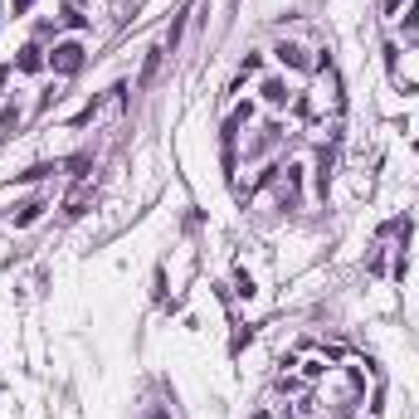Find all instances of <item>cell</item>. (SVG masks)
Masks as SVG:
<instances>
[{
    "mask_svg": "<svg viewBox=\"0 0 419 419\" xmlns=\"http://www.w3.org/2000/svg\"><path fill=\"white\" fill-rule=\"evenodd\" d=\"M49 69H54L59 78L78 74V69H83V44H78V39H64V44H54V54H49Z\"/></svg>",
    "mask_w": 419,
    "mask_h": 419,
    "instance_id": "1",
    "label": "cell"
},
{
    "mask_svg": "<svg viewBox=\"0 0 419 419\" xmlns=\"http://www.w3.org/2000/svg\"><path fill=\"white\" fill-rule=\"evenodd\" d=\"M273 54H278V64H283L288 74H312V59H308V49H303V44H293V39H283V44L273 49Z\"/></svg>",
    "mask_w": 419,
    "mask_h": 419,
    "instance_id": "2",
    "label": "cell"
},
{
    "mask_svg": "<svg viewBox=\"0 0 419 419\" xmlns=\"http://www.w3.org/2000/svg\"><path fill=\"white\" fill-rule=\"evenodd\" d=\"M254 112H259L254 103H239L234 112H229V117H224V127H219V137H224V146H234V137H239V127H249V122H254Z\"/></svg>",
    "mask_w": 419,
    "mask_h": 419,
    "instance_id": "3",
    "label": "cell"
},
{
    "mask_svg": "<svg viewBox=\"0 0 419 419\" xmlns=\"http://www.w3.org/2000/svg\"><path fill=\"white\" fill-rule=\"evenodd\" d=\"M259 98L268 107H288L293 103V93H288V78H278V74H268L263 83H259Z\"/></svg>",
    "mask_w": 419,
    "mask_h": 419,
    "instance_id": "4",
    "label": "cell"
},
{
    "mask_svg": "<svg viewBox=\"0 0 419 419\" xmlns=\"http://www.w3.org/2000/svg\"><path fill=\"white\" fill-rule=\"evenodd\" d=\"M15 69H20V74H39V69H44V49H39V44H25L20 59H15Z\"/></svg>",
    "mask_w": 419,
    "mask_h": 419,
    "instance_id": "5",
    "label": "cell"
},
{
    "mask_svg": "<svg viewBox=\"0 0 419 419\" xmlns=\"http://www.w3.org/2000/svg\"><path fill=\"white\" fill-rule=\"evenodd\" d=\"M44 195H34V200H25V205H20V214H15V229H29V224H34V219H39V214H44Z\"/></svg>",
    "mask_w": 419,
    "mask_h": 419,
    "instance_id": "6",
    "label": "cell"
},
{
    "mask_svg": "<svg viewBox=\"0 0 419 419\" xmlns=\"http://www.w3.org/2000/svg\"><path fill=\"white\" fill-rule=\"evenodd\" d=\"M327 371H331V366H327V356H308V361H303V380H322Z\"/></svg>",
    "mask_w": 419,
    "mask_h": 419,
    "instance_id": "7",
    "label": "cell"
},
{
    "mask_svg": "<svg viewBox=\"0 0 419 419\" xmlns=\"http://www.w3.org/2000/svg\"><path fill=\"white\" fill-rule=\"evenodd\" d=\"M327 186H331V156L322 151L317 156V195H327Z\"/></svg>",
    "mask_w": 419,
    "mask_h": 419,
    "instance_id": "8",
    "label": "cell"
},
{
    "mask_svg": "<svg viewBox=\"0 0 419 419\" xmlns=\"http://www.w3.org/2000/svg\"><path fill=\"white\" fill-rule=\"evenodd\" d=\"M59 25H69V29H83L88 20L78 15V5H59Z\"/></svg>",
    "mask_w": 419,
    "mask_h": 419,
    "instance_id": "9",
    "label": "cell"
},
{
    "mask_svg": "<svg viewBox=\"0 0 419 419\" xmlns=\"http://www.w3.org/2000/svg\"><path fill=\"white\" fill-rule=\"evenodd\" d=\"M156 69H161V49H151V54H146V64H142V78H137V83L146 88V83L156 78Z\"/></svg>",
    "mask_w": 419,
    "mask_h": 419,
    "instance_id": "10",
    "label": "cell"
},
{
    "mask_svg": "<svg viewBox=\"0 0 419 419\" xmlns=\"http://www.w3.org/2000/svg\"><path fill=\"white\" fill-rule=\"evenodd\" d=\"M83 210H88V195H83V191H78V195H69V205H64V214H69V219H78Z\"/></svg>",
    "mask_w": 419,
    "mask_h": 419,
    "instance_id": "11",
    "label": "cell"
},
{
    "mask_svg": "<svg viewBox=\"0 0 419 419\" xmlns=\"http://www.w3.org/2000/svg\"><path fill=\"white\" fill-rule=\"evenodd\" d=\"M239 69H244V74H263V54H244Z\"/></svg>",
    "mask_w": 419,
    "mask_h": 419,
    "instance_id": "12",
    "label": "cell"
},
{
    "mask_svg": "<svg viewBox=\"0 0 419 419\" xmlns=\"http://www.w3.org/2000/svg\"><path fill=\"white\" fill-rule=\"evenodd\" d=\"M54 166H29V171H20V181H44Z\"/></svg>",
    "mask_w": 419,
    "mask_h": 419,
    "instance_id": "13",
    "label": "cell"
},
{
    "mask_svg": "<svg viewBox=\"0 0 419 419\" xmlns=\"http://www.w3.org/2000/svg\"><path fill=\"white\" fill-rule=\"evenodd\" d=\"M15 122H20V107L5 103V112H0V127H15Z\"/></svg>",
    "mask_w": 419,
    "mask_h": 419,
    "instance_id": "14",
    "label": "cell"
},
{
    "mask_svg": "<svg viewBox=\"0 0 419 419\" xmlns=\"http://www.w3.org/2000/svg\"><path fill=\"white\" fill-rule=\"evenodd\" d=\"M146 419H176V415H171L166 405H151V410H146Z\"/></svg>",
    "mask_w": 419,
    "mask_h": 419,
    "instance_id": "15",
    "label": "cell"
},
{
    "mask_svg": "<svg viewBox=\"0 0 419 419\" xmlns=\"http://www.w3.org/2000/svg\"><path fill=\"white\" fill-rule=\"evenodd\" d=\"M400 5H405V0H380V10H385V15H390V20H395V15H400Z\"/></svg>",
    "mask_w": 419,
    "mask_h": 419,
    "instance_id": "16",
    "label": "cell"
},
{
    "mask_svg": "<svg viewBox=\"0 0 419 419\" xmlns=\"http://www.w3.org/2000/svg\"><path fill=\"white\" fill-rule=\"evenodd\" d=\"M29 5H34V0H10V10H15V15H25Z\"/></svg>",
    "mask_w": 419,
    "mask_h": 419,
    "instance_id": "17",
    "label": "cell"
},
{
    "mask_svg": "<svg viewBox=\"0 0 419 419\" xmlns=\"http://www.w3.org/2000/svg\"><path fill=\"white\" fill-rule=\"evenodd\" d=\"M249 419H273V410H254V415H249Z\"/></svg>",
    "mask_w": 419,
    "mask_h": 419,
    "instance_id": "18",
    "label": "cell"
},
{
    "mask_svg": "<svg viewBox=\"0 0 419 419\" xmlns=\"http://www.w3.org/2000/svg\"><path fill=\"white\" fill-rule=\"evenodd\" d=\"M5 83H10V69H0V93H5Z\"/></svg>",
    "mask_w": 419,
    "mask_h": 419,
    "instance_id": "19",
    "label": "cell"
}]
</instances>
